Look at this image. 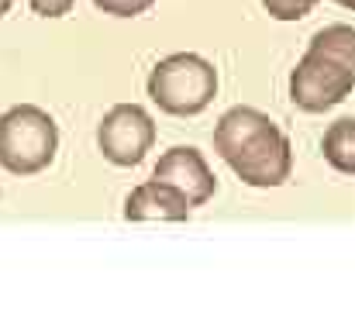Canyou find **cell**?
Here are the masks:
<instances>
[{
	"instance_id": "obj_5",
	"label": "cell",
	"mask_w": 355,
	"mask_h": 310,
	"mask_svg": "<svg viewBox=\"0 0 355 310\" xmlns=\"http://www.w3.org/2000/svg\"><path fill=\"white\" fill-rule=\"evenodd\" d=\"M97 145H101L107 162H114L121 169H131L152 152L155 121L138 103H118L104 114V121L97 128Z\"/></svg>"
},
{
	"instance_id": "obj_3",
	"label": "cell",
	"mask_w": 355,
	"mask_h": 310,
	"mask_svg": "<svg viewBox=\"0 0 355 310\" xmlns=\"http://www.w3.org/2000/svg\"><path fill=\"white\" fill-rule=\"evenodd\" d=\"M145 90L162 114L193 117L218 97V69L197 52H176L152 66Z\"/></svg>"
},
{
	"instance_id": "obj_2",
	"label": "cell",
	"mask_w": 355,
	"mask_h": 310,
	"mask_svg": "<svg viewBox=\"0 0 355 310\" xmlns=\"http://www.w3.org/2000/svg\"><path fill=\"white\" fill-rule=\"evenodd\" d=\"M355 90V28L328 24L311 35L307 52L290 73V101L307 114H324Z\"/></svg>"
},
{
	"instance_id": "obj_7",
	"label": "cell",
	"mask_w": 355,
	"mask_h": 310,
	"mask_svg": "<svg viewBox=\"0 0 355 310\" xmlns=\"http://www.w3.org/2000/svg\"><path fill=\"white\" fill-rule=\"evenodd\" d=\"M193 207L187 204V197L162 183V180H148L141 187H135L124 200V221H187Z\"/></svg>"
},
{
	"instance_id": "obj_12",
	"label": "cell",
	"mask_w": 355,
	"mask_h": 310,
	"mask_svg": "<svg viewBox=\"0 0 355 310\" xmlns=\"http://www.w3.org/2000/svg\"><path fill=\"white\" fill-rule=\"evenodd\" d=\"M10 3H14V0H0V17H3V14L10 10Z\"/></svg>"
},
{
	"instance_id": "obj_11",
	"label": "cell",
	"mask_w": 355,
	"mask_h": 310,
	"mask_svg": "<svg viewBox=\"0 0 355 310\" xmlns=\"http://www.w3.org/2000/svg\"><path fill=\"white\" fill-rule=\"evenodd\" d=\"M28 3H31V10L42 14V17H62V14L73 10L76 0H28Z\"/></svg>"
},
{
	"instance_id": "obj_1",
	"label": "cell",
	"mask_w": 355,
	"mask_h": 310,
	"mask_svg": "<svg viewBox=\"0 0 355 310\" xmlns=\"http://www.w3.org/2000/svg\"><path fill=\"white\" fill-rule=\"evenodd\" d=\"M214 152L232 166L238 180L255 190L283 187L293 173V148L283 128L255 110V107H232L214 124Z\"/></svg>"
},
{
	"instance_id": "obj_13",
	"label": "cell",
	"mask_w": 355,
	"mask_h": 310,
	"mask_svg": "<svg viewBox=\"0 0 355 310\" xmlns=\"http://www.w3.org/2000/svg\"><path fill=\"white\" fill-rule=\"evenodd\" d=\"M338 7H349V10H355V0H335Z\"/></svg>"
},
{
	"instance_id": "obj_10",
	"label": "cell",
	"mask_w": 355,
	"mask_h": 310,
	"mask_svg": "<svg viewBox=\"0 0 355 310\" xmlns=\"http://www.w3.org/2000/svg\"><path fill=\"white\" fill-rule=\"evenodd\" d=\"M104 14H114V17H135V14H145L155 0H94Z\"/></svg>"
},
{
	"instance_id": "obj_4",
	"label": "cell",
	"mask_w": 355,
	"mask_h": 310,
	"mask_svg": "<svg viewBox=\"0 0 355 310\" xmlns=\"http://www.w3.org/2000/svg\"><path fill=\"white\" fill-rule=\"evenodd\" d=\"M59 128L49 110L17 103L0 114V169L10 176H35L55 162Z\"/></svg>"
},
{
	"instance_id": "obj_9",
	"label": "cell",
	"mask_w": 355,
	"mask_h": 310,
	"mask_svg": "<svg viewBox=\"0 0 355 310\" xmlns=\"http://www.w3.org/2000/svg\"><path fill=\"white\" fill-rule=\"evenodd\" d=\"M318 3H321V0H262V7H266L269 17H276V21H300V17H307Z\"/></svg>"
},
{
	"instance_id": "obj_8",
	"label": "cell",
	"mask_w": 355,
	"mask_h": 310,
	"mask_svg": "<svg viewBox=\"0 0 355 310\" xmlns=\"http://www.w3.org/2000/svg\"><path fill=\"white\" fill-rule=\"evenodd\" d=\"M321 152L335 173L355 176V117H338L335 124H328Z\"/></svg>"
},
{
	"instance_id": "obj_6",
	"label": "cell",
	"mask_w": 355,
	"mask_h": 310,
	"mask_svg": "<svg viewBox=\"0 0 355 310\" xmlns=\"http://www.w3.org/2000/svg\"><path fill=\"white\" fill-rule=\"evenodd\" d=\"M152 180H162V183L176 187V190L187 197L190 207H204L218 193V176L211 173L207 159H204L193 145H176V148H169V152L155 162Z\"/></svg>"
}]
</instances>
